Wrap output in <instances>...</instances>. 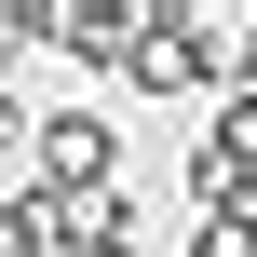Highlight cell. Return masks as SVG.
I'll return each mask as SVG.
<instances>
[{
    "instance_id": "cell-1",
    "label": "cell",
    "mask_w": 257,
    "mask_h": 257,
    "mask_svg": "<svg viewBox=\"0 0 257 257\" xmlns=\"http://www.w3.org/2000/svg\"><path fill=\"white\" fill-rule=\"evenodd\" d=\"M136 95H217V81H244V14H190V0H149V27H136V68H122Z\"/></svg>"
},
{
    "instance_id": "cell-2",
    "label": "cell",
    "mask_w": 257,
    "mask_h": 257,
    "mask_svg": "<svg viewBox=\"0 0 257 257\" xmlns=\"http://www.w3.org/2000/svg\"><path fill=\"white\" fill-rule=\"evenodd\" d=\"M136 27H149V0H41V54L95 68V81L136 68Z\"/></svg>"
},
{
    "instance_id": "cell-3",
    "label": "cell",
    "mask_w": 257,
    "mask_h": 257,
    "mask_svg": "<svg viewBox=\"0 0 257 257\" xmlns=\"http://www.w3.org/2000/svg\"><path fill=\"white\" fill-rule=\"evenodd\" d=\"M41 190H122V122H108L95 95L41 108Z\"/></svg>"
},
{
    "instance_id": "cell-4",
    "label": "cell",
    "mask_w": 257,
    "mask_h": 257,
    "mask_svg": "<svg viewBox=\"0 0 257 257\" xmlns=\"http://www.w3.org/2000/svg\"><path fill=\"white\" fill-rule=\"evenodd\" d=\"M54 257H149L136 190H54Z\"/></svg>"
},
{
    "instance_id": "cell-5",
    "label": "cell",
    "mask_w": 257,
    "mask_h": 257,
    "mask_svg": "<svg viewBox=\"0 0 257 257\" xmlns=\"http://www.w3.org/2000/svg\"><path fill=\"white\" fill-rule=\"evenodd\" d=\"M0 257H54V190H41V176L0 190Z\"/></svg>"
},
{
    "instance_id": "cell-6",
    "label": "cell",
    "mask_w": 257,
    "mask_h": 257,
    "mask_svg": "<svg viewBox=\"0 0 257 257\" xmlns=\"http://www.w3.org/2000/svg\"><path fill=\"white\" fill-rule=\"evenodd\" d=\"M0 163H27V176H41V108H27L14 81H0Z\"/></svg>"
}]
</instances>
